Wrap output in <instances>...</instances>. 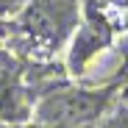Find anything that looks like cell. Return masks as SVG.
<instances>
[{
    "label": "cell",
    "instance_id": "6da1fadb",
    "mask_svg": "<svg viewBox=\"0 0 128 128\" xmlns=\"http://www.w3.org/2000/svg\"><path fill=\"white\" fill-rule=\"evenodd\" d=\"M109 106V92H86V89H58L39 100L36 120L53 128H75L100 120Z\"/></svg>",
    "mask_w": 128,
    "mask_h": 128
},
{
    "label": "cell",
    "instance_id": "7a4b0ae2",
    "mask_svg": "<svg viewBox=\"0 0 128 128\" xmlns=\"http://www.w3.org/2000/svg\"><path fill=\"white\" fill-rule=\"evenodd\" d=\"M78 25V0H31L22 8V28L42 45H58Z\"/></svg>",
    "mask_w": 128,
    "mask_h": 128
},
{
    "label": "cell",
    "instance_id": "3957f363",
    "mask_svg": "<svg viewBox=\"0 0 128 128\" xmlns=\"http://www.w3.org/2000/svg\"><path fill=\"white\" fill-rule=\"evenodd\" d=\"M109 42H112V22H109V17L103 14V8L95 0H86V6H84V22H81V28L75 34V42H72L70 67L78 72L84 64L92 56H98Z\"/></svg>",
    "mask_w": 128,
    "mask_h": 128
},
{
    "label": "cell",
    "instance_id": "277c9868",
    "mask_svg": "<svg viewBox=\"0 0 128 128\" xmlns=\"http://www.w3.org/2000/svg\"><path fill=\"white\" fill-rule=\"evenodd\" d=\"M0 114L6 120H22L25 117L22 89L17 84L14 70H8V67H0Z\"/></svg>",
    "mask_w": 128,
    "mask_h": 128
},
{
    "label": "cell",
    "instance_id": "5b68a950",
    "mask_svg": "<svg viewBox=\"0 0 128 128\" xmlns=\"http://www.w3.org/2000/svg\"><path fill=\"white\" fill-rule=\"evenodd\" d=\"M98 128H128V106H117L114 112H109L98 122Z\"/></svg>",
    "mask_w": 128,
    "mask_h": 128
},
{
    "label": "cell",
    "instance_id": "8992f818",
    "mask_svg": "<svg viewBox=\"0 0 128 128\" xmlns=\"http://www.w3.org/2000/svg\"><path fill=\"white\" fill-rule=\"evenodd\" d=\"M31 0H0V17H14L20 14Z\"/></svg>",
    "mask_w": 128,
    "mask_h": 128
}]
</instances>
